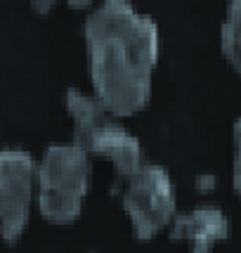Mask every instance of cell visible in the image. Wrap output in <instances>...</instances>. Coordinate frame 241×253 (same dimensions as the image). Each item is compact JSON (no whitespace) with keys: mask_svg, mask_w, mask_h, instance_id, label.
Wrapping results in <instances>:
<instances>
[{"mask_svg":"<svg viewBox=\"0 0 241 253\" xmlns=\"http://www.w3.org/2000/svg\"><path fill=\"white\" fill-rule=\"evenodd\" d=\"M64 107L71 116L74 123V137L71 142H76L78 147H88L90 140L95 137V132L104 126L107 119H114L107 114V109L99 104V99L80 88H69L64 92Z\"/></svg>","mask_w":241,"mask_h":253,"instance_id":"52a82bcc","label":"cell"},{"mask_svg":"<svg viewBox=\"0 0 241 253\" xmlns=\"http://www.w3.org/2000/svg\"><path fill=\"white\" fill-rule=\"evenodd\" d=\"M187 253H215V246L213 244H189Z\"/></svg>","mask_w":241,"mask_h":253,"instance_id":"30bf717a","label":"cell"},{"mask_svg":"<svg viewBox=\"0 0 241 253\" xmlns=\"http://www.w3.org/2000/svg\"><path fill=\"white\" fill-rule=\"evenodd\" d=\"M31 7L36 12H50L52 7H55V2H52V0H45V2L43 0H36V2H31Z\"/></svg>","mask_w":241,"mask_h":253,"instance_id":"8fae6325","label":"cell"},{"mask_svg":"<svg viewBox=\"0 0 241 253\" xmlns=\"http://www.w3.org/2000/svg\"><path fill=\"white\" fill-rule=\"evenodd\" d=\"M38 187V161L22 147L0 149V237L14 244L26 232Z\"/></svg>","mask_w":241,"mask_h":253,"instance_id":"277c9868","label":"cell"},{"mask_svg":"<svg viewBox=\"0 0 241 253\" xmlns=\"http://www.w3.org/2000/svg\"><path fill=\"white\" fill-rule=\"evenodd\" d=\"M92 95L114 119H128L149 104L161 31L132 2L107 0L83 22Z\"/></svg>","mask_w":241,"mask_h":253,"instance_id":"6da1fadb","label":"cell"},{"mask_svg":"<svg viewBox=\"0 0 241 253\" xmlns=\"http://www.w3.org/2000/svg\"><path fill=\"white\" fill-rule=\"evenodd\" d=\"M92 185V156L76 142H55L38 161V211L52 225L80 218Z\"/></svg>","mask_w":241,"mask_h":253,"instance_id":"7a4b0ae2","label":"cell"},{"mask_svg":"<svg viewBox=\"0 0 241 253\" xmlns=\"http://www.w3.org/2000/svg\"><path fill=\"white\" fill-rule=\"evenodd\" d=\"M92 253H102V251H92Z\"/></svg>","mask_w":241,"mask_h":253,"instance_id":"7c38bea8","label":"cell"},{"mask_svg":"<svg viewBox=\"0 0 241 253\" xmlns=\"http://www.w3.org/2000/svg\"><path fill=\"white\" fill-rule=\"evenodd\" d=\"M120 206L128 215L132 234L149 242L170 225L177 215V194L173 177L159 164H147L123 180Z\"/></svg>","mask_w":241,"mask_h":253,"instance_id":"3957f363","label":"cell"},{"mask_svg":"<svg viewBox=\"0 0 241 253\" xmlns=\"http://www.w3.org/2000/svg\"><path fill=\"white\" fill-rule=\"evenodd\" d=\"M170 237L189 244H215L230 237V218L220 206L203 204L197 209L177 213L170 225Z\"/></svg>","mask_w":241,"mask_h":253,"instance_id":"8992f818","label":"cell"},{"mask_svg":"<svg viewBox=\"0 0 241 253\" xmlns=\"http://www.w3.org/2000/svg\"><path fill=\"white\" fill-rule=\"evenodd\" d=\"M232 137H234V156H232V185L237 197L241 199V119L234 123L232 128Z\"/></svg>","mask_w":241,"mask_h":253,"instance_id":"9c48e42d","label":"cell"},{"mask_svg":"<svg viewBox=\"0 0 241 253\" xmlns=\"http://www.w3.org/2000/svg\"><path fill=\"white\" fill-rule=\"evenodd\" d=\"M220 45H222L225 59L241 76V0H234L227 5L225 19L220 26Z\"/></svg>","mask_w":241,"mask_h":253,"instance_id":"ba28073f","label":"cell"},{"mask_svg":"<svg viewBox=\"0 0 241 253\" xmlns=\"http://www.w3.org/2000/svg\"><path fill=\"white\" fill-rule=\"evenodd\" d=\"M85 152L90 156L107 159L114 166V170L120 177V182L147 164L144 147L140 142V137L128 130L119 119H107L104 126L95 132V137L85 147Z\"/></svg>","mask_w":241,"mask_h":253,"instance_id":"5b68a950","label":"cell"}]
</instances>
